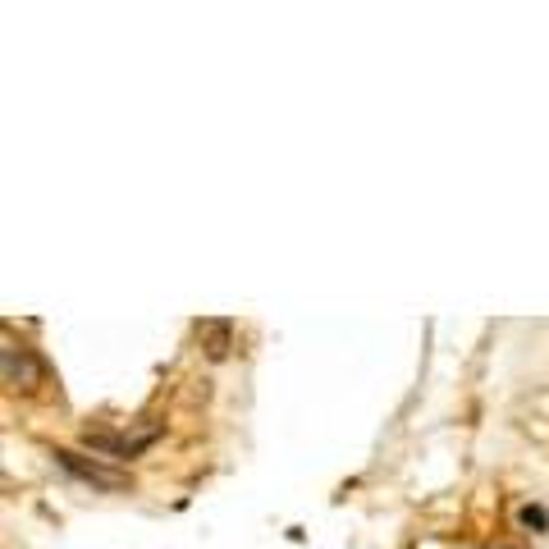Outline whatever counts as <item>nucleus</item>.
I'll return each instance as SVG.
<instances>
[{"mask_svg":"<svg viewBox=\"0 0 549 549\" xmlns=\"http://www.w3.org/2000/svg\"><path fill=\"white\" fill-rule=\"evenodd\" d=\"M206 330H211V357H225V348H229V321H211Z\"/></svg>","mask_w":549,"mask_h":549,"instance_id":"nucleus-5","label":"nucleus"},{"mask_svg":"<svg viewBox=\"0 0 549 549\" xmlns=\"http://www.w3.org/2000/svg\"><path fill=\"white\" fill-rule=\"evenodd\" d=\"M42 376V362H37V353L28 344H14V339H5V385H33V380Z\"/></svg>","mask_w":549,"mask_h":549,"instance_id":"nucleus-3","label":"nucleus"},{"mask_svg":"<svg viewBox=\"0 0 549 549\" xmlns=\"http://www.w3.org/2000/svg\"><path fill=\"white\" fill-rule=\"evenodd\" d=\"M161 426H147V431H83V444L110 458H138L147 444H156Z\"/></svg>","mask_w":549,"mask_h":549,"instance_id":"nucleus-2","label":"nucleus"},{"mask_svg":"<svg viewBox=\"0 0 549 549\" xmlns=\"http://www.w3.org/2000/svg\"><path fill=\"white\" fill-rule=\"evenodd\" d=\"M51 458L65 467L69 476H78V481H87V485H97V490H129V485H133L124 472L97 463V458H87V453H78V449H51Z\"/></svg>","mask_w":549,"mask_h":549,"instance_id":"nucleus-1","label":"nucleus"},{"mask_svg":"<svg viewBox=\"0 0 549 549\" xmlns=\"http://www.w3.org/2000/svg\"><path fill=\"white\" fill-rule=\"evenodd\" d=\"M517 522H522L527 531H545L549 527V513L540 504H522V508H517Z\"/></svg>","mask_w":549,"mask_h":549,"instance_id":"nucleus-4","label":"nucleus"}]
</instances>
